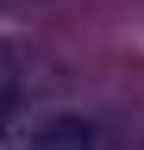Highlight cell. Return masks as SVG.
I'll return each instance as SVG.
<instances>
[{
	"instance_id": "1",
	"label": "cell",
	"mask_w": 144,
	"mask_h": 150,
	"mask_svg": "<svg viewBox=\"0 0 144 150\" xmlns=\"http://www.w3.org/2000/svg\"><path fill=\"white\" fill-rule=\"evenodd\" d=\"M13 150H100V131L88 119H44V125H31Z\"/></svg>"
},
{
	"instance_id": "2",
	"label": "cell",
	"mask_w": 144,
	"mask_h": 150,
	"mask_svg": "<svg viewBox=\"0 0 144 150\" xmlns=\"http://www.w3.org/2000/svg\"><path fill=\"white\" fill-rule=\"evenodd\" d=\"M13 100H19V63H13V50L0 44V125H6Z\"/></svg>"
}]
</instances>
